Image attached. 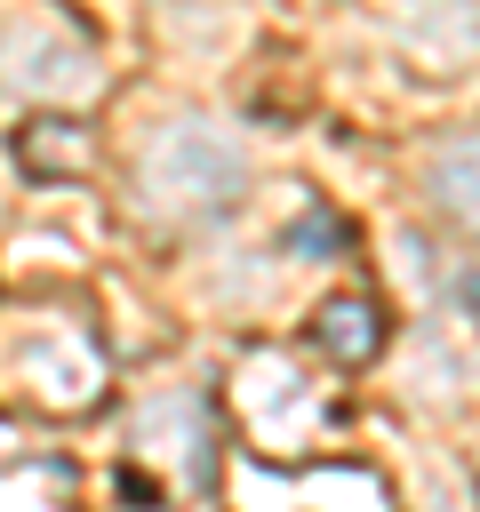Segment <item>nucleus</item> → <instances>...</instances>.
<instances>
[{
	"label": "nucleus",
	"instance_id": "1",
	"mask_svg": "<svg viewBox=\"0 0 480 512\" xmlns=\"http://www.w3.org/2000/svg\"><path fill=\"white\" fill-rule=\"evenodd\" d=\"M248 192V152L232 128L216 120H168L152 144H144V200L160 216H216Z\"/></svg>",
	"mask_w": 480,
	"mask_h": 512
},
{
	"label": "nucleus",
	"instance_id": "2",
	"mask_svg": "<svg viewBox=\"0 0 480 512\" xmlns=\"http://www.w3.org/2000/svg\"><path fill=\"white\" fill-rule=\"evenodd\" d=\"M8 368H16V376H32L24 392H32L40 408H88V400L104 392V360H96L80 336H64V328L24 336V344L8 352Z\"/></svg>",
	"mask_w": 480,
	"mask_h": 512
},
{
	"label": "nucleus",
	"instance_id": "3",
	"mask_svg": "<svg viewBox=\"0 0 480 512\" xmlns=\"http://www.w3.org/2000/svg\"><path fill=\"white\" fill-rule=\"evenodd\" d=\"M0 80L56 96V88H88L96 64L80 56V40H64V32H48V24H8V32H0Z\"/></svg>",
	"mask_w": 480,
	"mask_h": 512
},
{
	"label": "nucleus",
	"instance_id": "4",
	"mask_svg": "<svg viewBox=\"0 0 480 512\" xmlns=\"http://www.w3.org/2000/svg\"><path fill=\"white\" fill-rule=\"evenodd\" d=\"M392 32L416 64H472V48H480L472 0H392Z\"/></svg>",
	"mask_w": 480,
	"mask_h": 512
},
{
	"label": "nucleus",
	"instance_id": "5",
	"mask_svg": "<svg viewBox=\"0 0 480 512\" xmlns=\"http://www.w3.org/2000/svg\"><path fill=\"white\" fill-rule=\"evenodd\" d=\"M16 168H24L32 184H64L72 168H88V128L64 120V112L24 120V128H16Z\"/></svg>",
	"mask_w": 480,
	"mask_h": 512
},
{
	"label": "nucleus",
	"instance_id": "6",
	"mask_svg": "<svg viewBox=\"0 0 480 512\" xmlns=\"http://www.w3.org/2000/svg\"><path fill=\"white\" fill-rule=\"evenodd\" d=\"M432 208L448 224L480 232V128H464V136H448L432 152Z\"/></svg>",
	"mask_w": 480,
	"mask_h": 512
},
{
	"label": "nucleus",
	"instance_id": "7",
	"mask_svg": "<svg viewBox=\"0 0 480 512\" xmlns=\"http://www.w3.org/2000/svg\"><path fill=\"white\" fill-rule=\"evenodd\" d=\"M312 344H320L328 360L360 368V360H376V352H384V312H376L368 296H328V304H320V320H312Z\"/></svg>",
	"mask_w": 480,
	"mask_h": 512
}]
</instances>
